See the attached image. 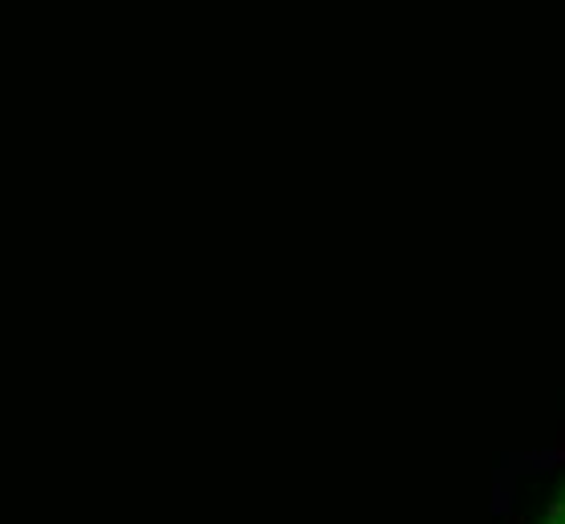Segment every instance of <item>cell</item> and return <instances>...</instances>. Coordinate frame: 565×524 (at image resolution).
<instances>
[{
  "mask_svg": "<svg viewBox=\"0 0 565 524\" xmlns=\"http://www.w3.org/2000/svg\"><path fill=\"white\" fill-rule=\"evenodd\" d=\"M533 524H565V480H562V489H557L554 496L545 501L542 516H537Z\"/></svg>",
  "mask_w": 565,
  "mask_h": 524,
  "instance_id": "cell-1",
  "label": "cell"
}]
</instances>
